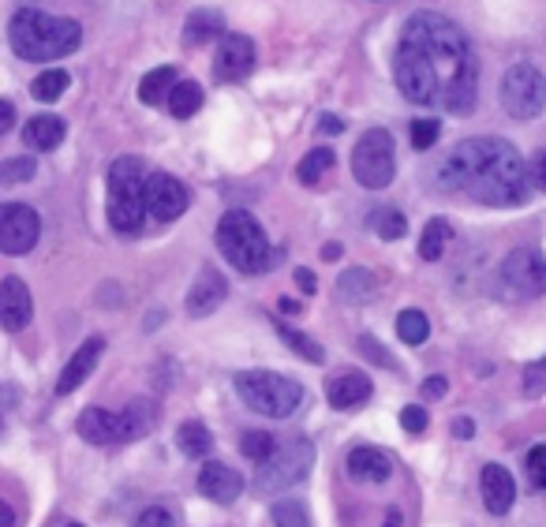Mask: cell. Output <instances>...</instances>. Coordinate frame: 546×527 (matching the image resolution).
<instances>
[{
    "label": "cell",
    "mask_w": 546,
    "mask_h": 527,
    "mask_svg": "<svg viewBox=\"0 0 546 527\" xmlns=\"http://www.w3.org/2000/svg\"><path fill=\"white\" fill-rule=\"evenodd\" d=\"M393 79L416 105L468 116L479 94V60L468 34L442 12H416L393 49Z\"/></svg>",
    "instance_id": "1"
},
{
    "label": "cell",
    "mask_w": 546,
    "mask_h": 527,
    "mask_svg": "<svg viewBox=\"0 0 546 527\" xmlns=\"http://www.w3.org/2000/svg\"><path fill=\"white\" fill-rule=\"evenodd\" d=\"M532 172L505 139H464L442 161L438 184L487 206H520L532 195Z\"/></svg>",
    "instance_id": "2"
},
{
    "label": "cell",
    "mask_w": 546,
    "mask_h": 527,
    "mask_svg": "<svg viewBox=\"0 0 546 527\" xmlns=\"http://www.w3.org/2000/svg\"><path fill=\"white\" fill-rule=\"evenodd\" d=\"M8 42L23 60H60L75 53L83 42V30L68 15H49L42 8H19L8 23Z\"/></svg>",
    "instance_id": "3"
},
{
    "label": "cell",
    "mask_w": 546,
    "mask_h": 527,
    "mask_svg": "<svg viewBox=\"0 0 546 527\" xmlns=\"http://www.w3.org/2000/svg\"><path fill=\"white\" fill-rule=\"evenodd\" d=\"M217 251L240 273H266L277 266V255H273L266 232L247 210H229L217 221Z\"/></svg>",
    "instance_id": "4"
},
{
    "label": "cell",
    "mask_w": 546,
    "mask_h": 527,
    "mask_svg": "<svg viewBox=\"0 0 546 527\" xmlns=\"http://www.w3.org/2000/svg\"><path fill=\"white\" fill-rule=\"evenodd\" d=\"M146 180H150V172L139 157H116L113 165H109V225L116 232H124V236H135L146 214Z\"/></svg>",
    "instance_id": "5"
},
{
    "label": "cell",
    "mask_w": 546,
    "mask_h": 527,
    "mask_svg": "<svg viewBox=\"0 0 546 527\" xmlns=\"http://www.w3.org/2000/svg\"><path fill=\"white\" fill-rule=\"evenodd\" d=\"M236 393L251 412L270 415V419H288L303 404V385L273 371H240Z\"/></svg>",
    "instance_id": "6"
},
{
    "label": "cell",
    "mask_w": 546,
    "mask_h": 527,
    "mask_svg": "<svg viewBox=\"0 0 546 527\" xmlns=\"http://www.w3.org/2000/svg\"><path fill=\"white\" fill-rule=\"evenodd\" d=\"M315 468V445L311 438H288L285 445H277V453L270 460H262L255 471V490L259 494H281L288 486L303 483Z\"/></svg>",
    "instance_id": "7"
},
{
    "label": "cell",
    "mask_w": 546,
    "mask_h": 527,
    "mask_svg": "<svg viewBox=\"0 0 546 527\" xmlns=\"http://www.w3.org/2000/svg\"><path fill=\"white\" fill-rule=\"evenodd\" d=\"M352 176L371 191H382L397 176V146L386 128H371L360 135L352 150Z\"/></svg>",
    "instance_id": "8"
},
{
    "label": "cell",
    "mask_w": 546,
    "mask_h": 527,
    "mask_svg": "<svg viewBox=\"0 0 546 527\" xmlns=\"http://www.w3.org/2000/svg\"><path fill=\"white\" fill-rule=\"evenodd\" d=\"M502 109L517 120H532L546 109V75L532 64H513L509 72L502 75Z\"/></svg>",
    "instance_id": "9"
},
{
    "label": "cell",
    "mask_w": 546,
    "mask_h": 527,
    "mask_svg": "<svg viewBox=\"0 0 546 527\" xmlns=\"http://www.w3.org/2000/svg\"><path fill=\"white\" fill-rule=\"evenodd\" d=\"M498 288L513 300H535L546 292V258L532 247H517L498 270Z\"/></svg>",
    "instance_id": "10"
},
{
    "label": "cell",
    "mask_w": 546,
    "mask_h": 527,
    "mask_svg": "<svg viewBox=\"0 0 546 527\" xmlns=\"http://www.w3.org/2000/svg\"><path fill=\"white\" fill-rule=\"evenodd\" d=\"M42 236V217L23 202H8L0 210V251L4 255H27Z\"/></svg>",
    "instance_id": "11"
},
{
    "label": "cell",
    "mask_w": 546,
    "mask_h": 527,
    "mask_svg": "<svg viewBox=\"0 0 546 527\" xmlns=\"http://www.w3.org/2000/svg\"><path fill=\"white\" fill-rule=\"evenodd\" d=\"M187 187L169 176V172H150V180H146V214L161 221V225H169L176 217L187 210Z\"/></svg>",
    "instance_id": "12"
},
{
    "label": "cell",
    "mask_w": 546,
    "mask_h": 527,
    "mask_svg": "<svg viewBox=\"0 0 546 527\" xmlns=\"http://www.w3.org/2000/svg\"><path fill=\"white\" fill-rule=\"evenodd\" d=\"M255 72V42L247 34H225L214 49V75L221 83H244Z\"/></svg>",
    "instance_id": "13"
},
{
    "label": "cell",
    "mask_w": 546,
    "mask_h": 527,
    "mask_svg": "<svg viewBox=\"0 0 546 527\" xmlns=\"http://www.w3.org/2000/svg\"><path fill=\"white\" fill-rule=\"evenodd\" d=\"M225 296H229V281L214 266H202L191 292H187V314L191 318H210L225 303Z\"/></svg>",
    "instance_id": "14"
},
{
    "label": "cell",
    "mask_w": 546,
    "mask_h": 527,
    "mask_svg": "<svg viewBox=\"0 0 546 527\" xmlns=\"http://www.w3.org/2000/svg\"><path fill=\"white\" fill-rule=\"evenodd\" d=\"M199 490H202V498L217 501V505H232V501L244 494V479H240V471H232L229 464L206 460L199 471Z\"/></svg>",
    "instance_id": "15"
},
{
    "label": "cell",
    "mask_w": 546,
    "mask_h": 527,
    "mask_svg": "<svg viewBox=\"0 0 546 527\" xmlns=\"http://www.w3.org/2000/svg\"><path fill=\"white\" fill-rule=\"evenodd\" d=\"M34 318V300H30L27 285L19 277H4L0 281V322L8 333H19V329L30 326Z\"/></svg>",
    "instance_id": "16"
},
{
    "label": "cell",
    "mask_w": 546,
    "mask_h": 527,
    "mask_svg": "<svg viewBox=\"0 0 546 527\" xmlns=\"http://www.w3.org/2000/svg\"><path fill=\"white\" fill-rule=\"evenodd\" d=\"M371 393H374L371 378L360 371H341L337 378L326 382V400H330L337 412H352V408H360V404L371 400Z\"/></svg>",
    "instance_id": "17"
},
{
    "label": "cell",
    "mask_w": 546,
    "mask_h": 527,
    "mask_svg": "<svg viewBox=\"0 0 546 527\" xmlns=\"http://www.w3.org/2000/svg\"><path fill=\"white\" fill-rule=\"evenodd\" d=\"M101 352H105V341H101V337H90V341H83L79 348H75V356L68 359V367H64V371H60V378H57V393H60V397H68V393H75L79 385L87 382L90 371L98 367Z\"/></svg>",
    "instance_id": "18"
},
{
    "label": "cell",
    "mask_w": 546,
    "mask_h": 527,
    "mask_svg": "<svg viewBox=\"0 0 546 527\" xmlns=\"http://www.w3.org/2000/svg\"><path fill=\"white\" fill-rule=\"evenodd\" d=\"M479 486H483V505H487V513L505 516L513 509V501H517V483H513L509 468H502V464H487L483 475H479Z\"/></svg>",
    "instance_id": "19"
},
{
    "label": "cell",
    "mask_w": 546,
    "mask_h": 527,
    "mask_svg": "<svg viewBox=\"0 0 546 527\" xmlns=\"http://www.w3.org/2000/svg\"><path fill=\"white\" fill-rule=\"evenodd\" d=\"M79 438H87L90 445H116L124 442V419L120 412H105V408H87L79 415Z\"/></svg>",
    "instance_id": "20"
},
{
    "label": "cell",
    "mask_w": 546,
    "mask_h": 527,
    "mask_svg": "<svg viewBox=\"0 0 546 527\" xmlns=\"http://www.w3.org/2000/svg\"><path fill=\"white\" fill-rule=\"evenodd\" d=\"M345 468L348 479H356V483H386L389 475H393V460L382 449H374V445H356L348 453Z\"/></svg>",
    "instance_id": "21"
},
{
    "label": "cell",
    "mask_w": 546,
    "mask_h": 527,
    "mask_svg": "<svg viewBox=\"0 0 546 527\" xmlns=\"http://www.w3.org/2000/svg\"><path fill=\"white\" fill-rule=\"evenodd\" d=\"M64 135H68V124L60 120V116H34V120H27L23 124V143L30 146V150H38V154H49V150H57L60 143H64Z\"/></svg>",
    "instance_id": "22"
},
{
    "label": "cell",
    "mask_w": 546,
    "mask_h": 527,
    "mask_svg": "<svg viewBox=\"0 0 546 527\" xmlns=\"http://www.w3.org/2000/svg\"><path fill=\"white\" fill-rule=\"evenodd\" d=\"M120 419H124V442H139L158 427V404L154 400H131L120 412Z\"/></svg>",
    "instance_id": "23"
},
{
    "label": "cell",
    "mask_w": 546,
    "mask_h": 527,
    "mask_svg": "<svg viewBox=\"0 0 546 527\" xmlns=\"http://www.w3.org/2000/svg\"><path fill=\"white\" fill-rule=\"evenodd\" d=\"M176 83H180L176 68H154V72H146L143 83H139V101H143V105H169V94L176 90Z\"/></svg>",
    "instance_id": "24"
},
{
    "label": "cell",
    "mask_w": 546,
    "mask_h": 527,
    "mask_svg": "<svg viewBox=\"0 0 546 527\" xmlns=\"http://www.w3.org/2000/svg\"><path fill=\"white\" fill-rule=\"evenodd\" d=\"M449 240H453V225H449L446 217H431L427 228H423V236H419V258L423 262H438V258L446 255Z\"/></svg>",
    "instance_id": "25"
},
{
    "label": "cell",
    "mask_w": 546,
    "mask_h": 527,
    "mask_svg": "<svg viewBox=\"0 0 546 527\" xmlns=\"http://www.w3.org/2000/svg\"><path fill=\"white\" fill-rule=\"evenodd\" d=\"M176 445H180V453L184 456L202 460V456L214 449V434L202 427L199 419H191V423H180V430H176Z\"/></svg>",
    "instance_id": "26"
},
{
    "label": "cell",
    "mask_w": 546,
    "mask_h": 527,
    "mask_svg": "<svg viewBox=\"0 0 546 527\" xmlns=\"http://www.w3.org/2000/svg\"><path fill=\"white\" fill-rule=\"evenodd\" d=\"M221 30H225L221 12H206V8H199V12H191V19L184 23V42L187 45H206L210 38H217Z\"/></svg>",
    "instance_id": "27"
},
{
    "label": "cell",
    "mask_w": 546,
    "mask_h": 527,
    "mask_svg": "<svg viewBox=\"0 0 546 527\" xmlns=\"http://www.w3.org/2000/svg\"><path fill=\"white\" fill-rule=\"evenodd\" d=\"M337 292L345 303H371L374 300V273L371 270H345L337 281Z\"/></svg>",
    "instance_id": "28"
},
{
    "label": "cell",
    "mask_w": 546,
    "mask_h": 527,
    "mask_svg": "<svg viewBox=\"0 0 546 527\" xmlns=\"http://www.w3.org/2000/svg\"><path fill=\"white\" fill-rule=\"evenodd\" d=\"M165 109H169L176 120H191V116L202 109V86L191 83V79H180L176 90L169 94V105H165Z\"/></svg>",
    "instance_id": "29"
},
{
    "label": "cell",
    "mask_w": 546,
    "mask_h": 527,
    "mask_svg": "<svg viewBox=\"0 0 546 527\" xmlns=\"http://www.w3.org/2000/svg\"><path fill=\"white\" fill-rule=\"evenodd\" d=\"M367 228H374V236L378 240H401L404 232H408V221H404L401 210H389V206H378L371 217H367Z\"/></svg>",
    "instance_id": "30"
},
{
    "label": "cell",
    "mask_w": 546,
    "mask_h": 527,
    "mask_svg": "<svg viewBox=\"0 0 546 527\" xmlns=\"http://www.w3.org/2000/svg\"><path fill=\"white\" fill-rule=\"evenodd\" d=\"M397 337H401L404 344H423L427 337H431V318L423 311H401L397 314Z\"/></svg>",
    "instance_id": "31"
},
{
    "label": "cell",
    "mask_w": 546,
    "mask_h": 527,
    "mask_svg": "<svg viewBox=\"0 0 546 527\" xmlns=\"http://www.w3.org/2000/svg\"><path fill=\"white\" fill-rule=\"evenodd\" d=\"M68 83H72V75L57 72V68H49V72H42L38 79H34V83H30V94L49 105V101H60V94L68 90Z\"/></svg>",
    "instance_id": "32"
},
{
    "label": "cell",
    "mask_w": 546,
    "mask_h": 527,
    "mask_svg": "<svg viewBox=\"0 0 546 527\" xmlns=\"http://www.w3.org/2000/svg\"><path fill=\"white\" fill-rule=\"evenodd\" d=\"M240 453H244L247 460L262 464V460H270V456L277 453V438H273L270 430H247L244 438H240Z\"/></svg>",
    "instance_id": "33"
},
{
    "label": "cell",
    "mask_w": 546,
    "mask_h": 527,
    "mask_svg": "<svg viewBox=\"0 0 546 527\" xmlns=\"http://www.w3.org/2000/svg\"><path fill=\"white\" fill-rule=\"evenodd\" d=\"M326 169H333V150L318 146V150H311V154L300 161V169H296V180H300V184H318V180L326 176Z\"/></svg>",
    "instance_id": "34"
},
{
    "label": "cell",
    "mask_w": 546,
    "mask_h": 527,
    "mask_svg": "<svg viewBox=\"0 0 546 527\" xmlns=\"http://www.w3.org/2000/svg\"><path fill=\"white\" fill-rule=\"evenodd\" d=\"M273 524L277 527H311V513H307L303 501L281 498V501H273Z\"/></svg>",
    "instance_id": "35"
},
{
    "label": "cell",
    "mask_w": 546,
    "mask_h": 527,
    "mask_svg": "<svg viewBox=\"0 0 546 527\" xmlns=\"http://www.w3.org/2000/svg\"><path fill=\"white\" fill-rule=\"evenodd\" d=\"M277 333H281V341H285L296 356L307 359V363H322V359H326V352L318 348V341H311L307 333H296V329H288L285 322H277Z\"/></svg>",
    "instance_id": "36"
},
{
    "label": "cell",
    "mask_w": 546,
    "mask_h": 527,
    "mask_svg": "<svg viewBox=\"0 0 546 527\" xmlns=\"http://www.w3.org/2000/svg\"><path fill=\"white\" fill-rule=\"evenodd\" d=\"M34 172H38L34 157H8V161H4V169H0V184H4V187L27 184V180H34Z\"/></svg>",
    "instance_id": "37"
},
{
    "label": "cell",
    "mask_w": 546,
    "mask_h": 527,
    "mask_svg": "<svg viewBox=\"0 0 546 527\" xmlns=\"http://www.w3.org/2000/svg\"><path fill=\"white\" fill-rule=\"evenodd\" d=\"M438 135H442V124L438 120H412V146L416 150H431L434 143H438Z\"/></svg>",
    "instance_id": "38"
},
{
    "label": "cell",
    "mask_w": 546,
    "mask_h": 527,
    "mask_svg": "<svg viewBox=\"0 0 546 527\" xmlns=\"http://www.w3.org/2000/svg\"><path fill=\"white\" fill-rule=\"evenodd\" d=\"M546 393V356L524 367V397H543Z\"/></svg>",
    "instance_id": "39"
},
{
    "label": "cell",
    "mask_w": 546,
    "mask_h": 527,
    "mask_svg": "<svg viewBox=\"0 0 546 527\" xmlns=\"http://www.w3.org/2000/svg\"><path fill=\"white\" fill-rule=\"evenodd\" d=\"M528 479L535 490H546V445L528 449Z\"/></svg>",
    "instance_id": "40"
},
{
    "label": "cell",
    "mask_w": 546,
    "mask_h": 527,
    "mask_svg": "<svg viewBox=\"0 0 546 527\" xmlns=\"http://www.w3.org/2000/svg\"><path fill=\"white\" fill-rule=\"evenodd\" d=\"M135 527H176V520H173V513H169V509H161V505H150V509H143V513H139Z\"/></svg>",
    "instance_id": "41"
},
{
    "label": "cell",
    "mask_w": 546,
    "mask_h": 527,
    "mask_svg": "<svg viewBox=\"0 0 546 527\" xmlns=\"http://www.w3.org/2000/svg\"><path fill=\"white\" fill-rule=\"evenodd\" d=\"M427 423H431V419H427V408H419V404H408L401 412V427L408 430V434H423Z\"/></svg>",
    "instance_id": "42"
},
{
    "label": "cell",
    "mask_w": 546,
    "mask_h": 527,
    "mask_svg": "<svg viewBox=\"0 0 546 527\" xmlns=\"http://www.w3.org/2000/svg\"><path fill=\"white\" fill-rule=\"evenodd\" d=\"M360 348H363V356H371L374 363H378V367H393V371H397V363H393V356H386V352H378L382 344L374 341V337H360Z\"/></svg>",
    "instance_id": "43"
},
{
    "label": "cell",
    "mask_w": 546,
    "mask_h": 527,
    "mask_svg": "<svg viewBox=\"0 0 546 527\" xmlns=\"http://www.w3.org/2000/svg\"><path fill=\"white\" fill-rule=\"evenodd\" d=\"M446 389H449V378L434 374V378H427V382H423V397H427V400H438L442 393H446Z\"/></svg>",
    "instance_id": "44"
},
{
    "label": "cell",
    "mask_w": 546,
    "mask_h": 527,
    "mask_svg": "<svg viewBox=\"0 0 546 527\" xmlns=\"http://www.w3.org/2000/svg\"><path fill=\"white\" fill-rule=\"evenodd\" d=\"M296 285H300V292H307V296H315L318 292V281L311 270H296Z\"/></svg>",
    "instance_id": "45"
},
{
    "label": "cell",
    "mask_w": 546,
    "mask_h": 527,
    "mask_svg": "<svg viewBox=\"0 0 546 527\" xmlns=\"http://www.w3.org/2000/svg\"><path fill=\"white\" fill-rule=\"evenodd\" d=\"M12 124H15L12 101H0V135H4V131H12Z\"/></svg>",
    "instance_id": "46"
},
{
    "label": "cell",
    "mask_w": 546,
    "mask_h": 527,
    "mask_svg": "<svg viewBox=\"0 0 546 527\" xmlns=\"http://www.w3.org/2000/svg\"><path fill=\"white\" fill-rule=\"evenodd\" d=\"M453 434H457V438H472L475 434L472 419H457V423H453Z\"/></svg>",
    "instance_id": "47"
},
{
    "label": "cell",
    "mask_w": 546,
    "mask_h": 527,
    "mask_svg": "<svg viewBox=\"0 0 546 527\" xmlns=\"http://www.w3.org/2000/svg\"><path fill=\"white\" fill-rule=\"evenodd\" d=\"M318 128H322V131H333V135H337V131H345V124H341L337 116H322V120H318Z\"/></svg>",
    "instance_id": "48"
},
{
    "label": "cell",
    "mask_w": 546,
    "mask_h": 527,
    "mask_svg": "<svg viewBox=\"0 0 546 527\" xmlns=\"http://www.w3.org/2000/svg\"><path fill=\"white\" fill-rule=\"evenodd\" d=\"M532 176H535V184H539L546 191V154L539 157V161H535V172H532Z\"/></svg>",
    "instance_id": "49"
},
{
    "label": "cell",
    "mask_w": 546,
    "mask_h": 527,
    "mask_svg": "<svg viewBox=\"0 0 546 527\" xmlns=\"http://www.w3.org/2000/svg\"><path fill=\"white\" fill-rule=\"evenodd\" d=\"M337 255H341V243H326V247H322V258H326V262Z\"/></svg>",
    "instance_id": "50"
},
{
    "label": "cell",
    "mask_w": 546,
    "mask_h": 527,
    "mask_svg": "<svg viewBox=\"0 0 546 527\" xmlns=\"http://www.w3.org/2000/svg\"><path fill=\"white\" fill-rule=\"evenodd\" d=\"M0 513H4V527H15V513H12V505H8V501L0 505Z\"/></svg>",
    "instance_id": "51"
},
{
    "label": "cell",
    "mask_w": 546,
    "mask_h": 527,
    "mask_svg": "<svg viewBox=\"0 0 546 527\" xmlns=\"http://www.w3.org/2000/svg\"><path fill=\"white\" fill-rule=\"evenodd\" d=\"M382 527H401V513H397V509H393V513L386 516V524Z\"/></svg>",
    "instance_id": "52"
},
{
    "label": "cell",
    "mask_w": 546,
    "mask_h": 527,
    "mask_svg": "<svg viewBox=\"0 0 546 527\" xmlns=\"http://www.w3.org/2000/svg\"><path fill=\"white\" fill-rule=\"evenodd\" d=\"M68 527H83V524H68Z\"/></svg>",
    "instance_id": "53"
}]
</instances>
